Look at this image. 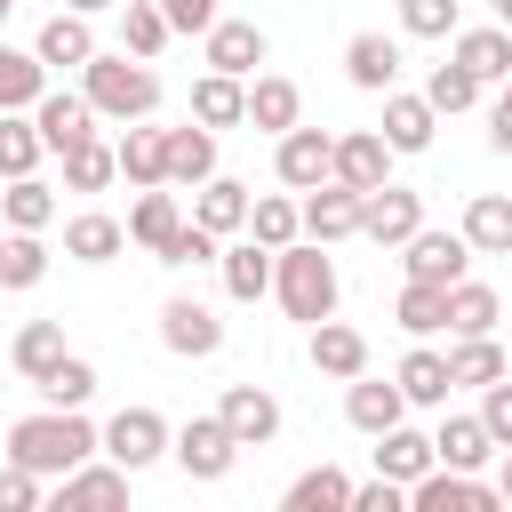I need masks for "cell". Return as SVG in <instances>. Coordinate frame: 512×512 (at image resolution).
Wrapping results in <instances>:
<instances>
[{"mask_svg": "<svg viewBox=\"0 0 512 512\" xmlns=\"http://www.w3.org/2000/svg\"><path fill=\"white\" fill-rule=\"evenodd\" d=\"M96 448H104V432H96L88 416L40 408V416H16V424H8V456H0V464H16V472H32V480H72V472L96 464Z\"/></svg>", "mask_w": 512, "mask_h": 512, "instance_id": "1", "label": "cell"}, {"mask_svg": "<svg viewBox=\"0 0 512 512\" xmlns=\"http://www.w3.org/2000/svg\"><path fill=\"white\" fill-rule=\"evenodd\" d=\"M272 296H280V312H288V320L328 328V320H336V264H328V248L296 240L288 256H272Z\"/></svg>", "mask_w": 512, "mask_h": 512, "instance_id": "2", "label": "cell"}, {"mask_svg": "<svg viewBox=\"0 0 512 512\" xmlns=\"http://www.w3.org/2000/svg\"><path fill=\"white\" fill-rule=\"evenodd\" d=\"M80 96H88L96 120L144 128V112L160 104V80H152V64H136V56H96V64L80 72Z\"/></svg>", "mask_w": 512, "mask_h": 512, "instance_id": "3", "label": "cell"}, {"mask_svg": "<svg viewBox=\"0 0 512 512\" xmlns=\"http://www.w3.org/2000/svg\"><path fill=\"white\" fill-rule=\"evenodd\" d=\"M168 448H176V432H168L160 408H120V416L104 424V464H120V472H144V464L168 456Z\"/></svg>", "mask_w": 512, "mask_h": 512, "instance_id": "4", "label": "cell"}, {"mask_svg": "<svg viewBox=\"0 0 512 512\" xmlns=\"http://www.w3.org/2000/svg\"><path fill=\"white\" fill-rule=\"evenodd\" d=\"M272 168H280V184L288 192H320V184H336V136L328 128H296V136H280L272 144Z\"/></svg>", "mask_w": 512, "mask_h": 512, "instance_id": "5", "label": "cell"}, {"mask_svg": "<svg viewBox=\"0 0 512 512\" xmlns=\"http://www.w3.org/2000/svg\"><path fill=\"white\" fill-rule=\"evenodd\" d=\"M400 264H408V288H440V296H456L472 248H464V232H416V240L400 248Z\"/></svg>", "mask_w": 512, "mask_h": 512, "instance_id": "6", "label": "cell"}, {"mask_svg": "<svg viewBox=\"0 0 512 512\" xmlns=\"http://www.w3.org/2000/svg\"><path fill=\"white\" fill-rule=\"evenodd\" d=\"M336 184H344V192H360V200H376V192L392 184V144H384L376 128L336 136Z\"/></svg>", "mask_w": 512, "mask_h": 512, "instance_id": "7", "label": "cell"}, {"mask_svg": "<svg viewBox=\"0 0 512 512\" xmlns=\"http://www.w3.org/2000/svg\"><path fill=\"white\" fill-rule=\"evenodd\" d=\"M360 232H368L376 248H408V240L424 232V192H408V184H384L376 200H360Z\"/></svg>", "mask_w": 512, "mask_h": 512, "instance_id": "8", "label": "cell"}, {"mask_svg": "<svg viewBox=\"0 0 512 512\" xmlns=\"http://www.w3.org/2000/svg\"><path fill=\"white\" fill-rule=\"evenodd\" d=\"M160 344H168L176 360H208V352L224 344V320H216L200 296H168V304H160Z\"/></svg>", "mask_w": 512, "mask_h": 512, "instance_id": "9", "label": "cell"}, {"mask_svg": "<svg viewBox=\"0 0 512 512\" xmlns=\"http://www.w3.org/2000/svg\"><path fill=\"white\" fill-rule=\"evenodd\" d=\"M40 512H128V472L120 464H88V472L56 480Z\"/></svg>", "mask_w": 512, "mask_h": 512, "instance_id": "10", "label": "cell"}, {"mask_svg": "<svg viewBox=\"0 0 512 512\" xmlns=\"http://www.w3.org/2000/svg\"><path fill=\"white\" fill-rule=\"evenodd\" d=\"M32 128H40V144L48 152H80V144H96V112H88V96L80 88H48V104L32 112Z\"/></svg>", "mask_w": 512, "mask_h": 512, "instance_id": "11", "label": "cell"}, {"mask_svg": "<svg viewBox=\"0 0 512 512\" xmlns=\"http://www.w3.org/2000/svg\"><path fill=\"white\" fill-rule=\"evenodd\" d=\"M192 480H224L232 472V456H240V440L216 424V416H192V424H176V448H168Z\"/></svg>", "mask_w": 512, "mask_h": 512, "instance_id": "12", "label": "cell"}, {"mask_svg": "<svg viewBox=\"0 0 512 512\" xmlns=\"http://www.w3.org/2000/svg\"><path fill=\"white\" fill-rule=\"evenodd\" d=\"M216 424H224L240 448H264V440L280 432V400H272L264 384H232V392L216 400Z\"/></svg>", "mask_w": 512, "mask_h": 512, "instance_id": "13", "label": "cell"}, {"mask_svg": "<svg viewBox=\"0 0 512 512\" xmlns=\"http://www.w3.org/2000/svg\"><path fill=\"white\" fill-rule=\"evenodd\" d=\"M432 456H440V472H456V480H480V472L496 464V440L480 432V416H440V432H432Z\"/></svg>", "mask_w": 512, "mask_h": 512, "instance_id": "14", "label": "cell"}, {"mask_svg": "<svg viewBox=\"0 0 512 512\" xmlns=\"http://www.w3.org/2000/svg\"><path fill=\"white\" fill-rule=\"evenodd\" d=\"M48 104V64L32 48H8L0 40V120H32Z\"/></svg>", "mask_w": 512, "mask_h": 512, "instance_id": "15", "label": "cell"}, {"mask_svg": "<svg viewBox=\"0 0 512 512\" xmlns=\"http://www.w3.org/2000/svg\"><path fill=\"white\" fill-rule=\"evenodd\" d=\"M440 472V456H432V432H384L376 440V480H392V488H424Z\"/></svg>", "mask_w": 512, "mask_h": 512, "instance_id": "16", "label": "cell"}, {"mask_svg": "<svg viewBox=\"0 0 512 512\" xmlns=\"http://www.w3.org/2000/svg\"><path fill=\"white\" fill-rule=\"evenodd\" d=\"M32 56H40L48 72H64V64H72V72H88V64H96L104 48H96V32H88V16H48V24L32 32Z\"/></svg>", "mask_w": 512, "mask_h": 512, "instance_id": "17", "label": "cell"}, {"mask_svg": "<svg viewBox=\"0 0 512 512\" xmlns=\"http://www.w3.org/2000/svg\"><path fill=\"white\" fill-rule=\"evenodd\" d=\"M256 64H264V32H256L248 16H224V24L208 32V72L248 88V72H256Z\"/></svg>", "mask_w": 512, "mask_h": 512, "instance_id": "18", "label": "cell"}, {"mask_svg": "<svg viewBox=\"0 0 512 512\" xmlns=\"http://www.w3.org/2000/svg\"><path fill=\"white\" fill-rule=\"evenodd\" d=\"M248 128H264V136H296V128H304V88L280 80V72L248 80Z\"/></svg>", "mask_w": 512, "mask_h": 512, "instance_id": "19", "label": "cell"}, {"mask_svg": "<svg viewBox=\"0 0 512 512\" xmlns=\"http://www.w3.org/2000/svg\"><path fill=\"white\" fill-rule=\"evenodd\" d=\"M448 64H456V72H472L480 88H488V80H512V32H496V24H464Z\"/></svg>", "mask_w": 512, "mask_h": 512, "instance_id": "20", "label": "cell"}, {"mask_svg": "<svg viewBox=\"0 0 512 512\" xmlns=\"http://www.w3.org/2000/svg\"><path fill=\"white\" fill-rule=\"evenodd\" d=\"M344 72H352V88L392 96V80H400V40H384V32H352V40H344Z\"/></svg>", "mask_w": 512, "mask_h": 512, "instance_id": "21", "label": "cell"}, {"mask_svg": "<svg viewBox=\"0 0 512 512\" xmlns=\"http://www.w3.org/2000/svg\"><path fill=\"white\" fill-rule=\"evenodd\" d=\"M112 160H120V176H128V184L168 192V128H120Z\"/></svg>", "mask_w": 512, "mask_h": 512, "instance_id": "22", "label": "cell"}, {"mask_svg": "<svg viewBox=\"0 0 512 512\" xmlns=\"http://www.w3.org/2000/svg\"><path fill=\"white\" fill-rule=\"evenodd\" d=\"M184 224H192V216L176 208V192H144V200L128 208V240H136V248H144L152 264H160V256L176 248V232H184Z\"/></svg>", "mask_w": 512, "mask_h": 512, "instance_id": "23", "label": "cell"}, {"mask_svg": "<svg viewBox=\"0 0 512 512\" xmlns=\"http://www.w3.org/2000/svg\"><path fill=\"white\" fill-rule=\"evenodd\" d=\"M456 232H464L472 256H512V200H504V192H472Z\"/></svg>", "mask_w": 512, "mask_h": 512, "instance_id": "24", "label": "cell"}, {"mask_svg": "<svg viewBox=\"0 0 512 512\" xmlns=\"http://www.w3.org/2000/svg\"><path fill=\"white\" fill-rule=\"evenodd\" d=\"M408 512H504V496L488 480H456V472H432L424 488H408Z\"/></svg>", "mask_w": 512, "mask_h": 512, "instance_id": "25", "label": "cell"}, {"mask_svg": "<svg viewBox=\"0 0 512 512\" xmlns=\"http://www.w3.org/2000/svg\"><path fill=\"white\" fill-rule=\"evenodd\" d=\"M352 232H360V192L320 184V192L304 200V240H312V248H328V240H352Z\"/></svg>", "mask_w": 512, "mask_h": 512, "instance_id": "26", "label": "cell"}, {"mask_svg": "<svg viewBox=\"0 0 512 512\" xmlns=\"http://www.w3.org/2000/svg\"><path fill=\"white\" fill-rule=\"evenodd\" d=\"M120 248H128V224L104 216V208H80V216L64 224V256H72V264H112Z\"/></svg>", "mask_w": 512, "mask_h": 512, "instance_id": "27", "label": "cell"}, {"mask_svg": "<svg viewBox=\"0 0 512 512\" xmlns=\"http://www.w3.org/2000/svg\"><path fill=\"white\" fill-rule=\"evenodd\" d=\"M312 368H320V376H336V384H360V376H368V336H360V328H344V320L312 328Z\"/></svg>", "mask_w": 512, "mask_h": 512, "instance_id": "28", "label": "cell"}, {"mask_svg": "<svg viewBox=\"0 0 512 512\" xmlns=\"http://www.w3.org/2000/svg\"><path fill=\"white\" fill-rule=\"evenodd\" d=\"M392 384H400L408 408H448V392H456V384H448V352H432V344H416V352L392 368Z\"/></svg>", "mask_w": 512, "mask_h": 512, "instance_id": "29", "label": "cell"}, {"mask_svg": "<svg viewBox=\"0 0 512 512\" xmlns=\"http://www.w3.org/2000/svg\"><path fill=\"white\" fill-rule=\"evenodd\" d=\"M344 416H352V432H368V440H384V432H400V416H408V400H400V384H376V376H360V384L344 392Z\"/></svg>", "mask_w": 512, "mask_h": 512, "instance_id": "30", "label": "cell"}, {"mask_svg": "<svg viewBox=\"0 0 512 512\" xmlns=\"http://www.w3.org/2000/svg\"><path fill=\"white\" fill-rule=\"evenodd\" d=\"M176 184H192V192L216 184V136L208 128H168V192Z\"/></svg>", "mask_w": 512, "mask_h": 512, "instance_id": "31", "label": "cell"}, {"mask_svg": "<svg viewBox=\"0 0 512 512\" xmlns=\"http://www.w3.org/2000/svg\"><path fill=\"white\" fill-rule=\"evenodd\" d=\"M248 208H256L248 184H240V176H216V184L192 200V224H200L208 240H224V232H248Z\"/></svg>", "mask_w": 512, "mask_h": 512, "instance_id": "32", "label": "cell"}, {"mask_svg": "<svg viewBox=\"0 0 512 512\" xmlns=\"http://www.w3.org/2000/svg\"><path fill=\"white\" fill-rule=\"evenodd\" d=\"M64 360H72V352H64V320H24V328H16V368H24L32 392H40Z\"/></svg>", "mask_w": 512, "mask_h": 512, "instance_id": "33", "label": "cell"}, {"mask_svg": "<svg viewBox=\"0 0 512 512\" xmlns=\"http://www.w3.org/2000/svg\"><path fill=\"white\" fill-rule=\"evenodd\" d=\"M432 128H440V112H432L424 96H400V88L384 96V128H376V136H384L392 152H424V144H432Z\"/></svg>", "mask_w": 512, "mask_h": 512, "instance_id": "34", "label": "cell"}, {"mask_svg": "<svg viewBox=\"0 0 512 512\" xmlns=\"http://www.w3.org/2000/svg\"><path fill=\"white\" fill-rule=\"evenodd\" d=\"M496 320H504V296H496V288L464 280V288L448 296V336H456V344H480V336H496Z\"/></svg>", "mask_w": 512, "mask_h": 512, "instance_id": "35", "label": "cell"}, {"mask_svg": "<svg viewBox=\"0 0 512 512\" xmlns=\"http://www.w3.org/2000/svg\"><path fill=\"white\" fill-rule=\"evenodd\" d=\"M280 512H352V480H344L336 464H312V472H296V480H288Z\"/></svg>", "mask_w": 512, "mask_h": 512, "instance_id": "36", "label": "cell"}, {"mask_svg": "<svg viewBox=\"0 0 512 512\" xmlns=\"http://www.w3.org/2000/svg\"><path fill=\"white\" fill-rule=\"evenodd\" d=\"M192 120L216 136V128H240L248 120V88L240 80H216V72H200V88H192Z\"/></svg>", "mask_w": 512, "mask_h": 512, "instance_id": "37", "label": "cell"}, {"mask_svg": "<svg viewBox=\"0 0 512 512\" xmlns=\"http://www.w3.org/2000/svg\"><path fill=\"white\" fill-rule=\"evenodd\" d=\"M0 216H8V232H24V240H40L48 224H56V192L32 176V184H0Z\"/></svg>", "mask_w": 512, "mask_h": 512, "instance_id": "38", "label": "cell"}, {"mask_svg": "<svg viewBox=\"0 0 512 512\" xmlns=\"http://www.w3.org/2000/svg\"><path fill=\"white\" fill-rule=\"evenodd\" d=\"M224 296H232V304H256V296H272V248H256V240L224 248Z\"/></svg>", "mask_w": 512, "mask_h": 512, "instance_id": "39", "label": "cell"}, {"mask_svg": "<svg viewBox=\"0 0 512 512\" xmlns=\"http://www.w3.org/2000/svg\"><path fill=\"white\" fill-rule=\"evenodd\" d=\"M296 232H304V200H256V208H248V240H256V248L288 256Z\"/></svg>", "mask_w": 512, "mask_h": 512, "instance_id": "40", "label": "cell"}, {"mask_svg": "<svg viewBox=\"0 0 512 512\" xmlns=\"http://www.w3.org/2000/svg\"><path fill=\"white\" fill-rule=\"evenodd\" d=\"M160 48H168V16H160L152 0H128V8H120V56L152 64Z\"/></svg>", "mask_w": 512, "mask_h": 512, "instance_id": "41", "label": "cell"}, {"mask_svg": "<svg viewBox=\"0 0 512 512\" xmlns=\"http://www.w3.org/2000/svg\"><path fill=\"white\" fill-rule=\"evenodd\" d=\"M448 384H472V392L504 384V344H496V336H480V344H448Z\"/></svg>", "mask_w": 512, "mask_h": 512, "instance_id": "42", "label": "cell"}, {"mask_svg": "<svg viewBox=\"0 0 512 512\" xmlns=\"http://www.w3.org/2000/svg\"><path fill=\"white\" fill-rule=\"evenodd\" d=\"M40 128L32 120H0V184H32V168H40Z\"/></svg>", "mask_w": 512, "mask_h": 512, "instance_id": "43", "label": "cell"}, {"mask_svg": "<svg viewBox=\"0 0 512 512\" xmlns=\"http://www.w3.org/2000/svg\"><path fill=\"white\" fill-rule=\"evenodd\" d=\"M40 400H48V408H56V416H80V408H88V400H96V368H88V360H80V352H72V360H64V368H56V376H48V384H40Z\"/></svg>", "mask_w": 512, "mask_h": 512, "instance_id": "44", "label": "cell"}, {"mask_svg": "<svg viewBox=\"0 0 512 512\" xmlns=\"http://www.w3.org/2000/svg\"><path fill=\"white\" fill-rule=\"evenodd\" d=\"M40 280H48V248L24 240V232H8L0 240V288H40Z\"/></svg>", "mask_w": 512, "mask_h": 512, "instance_id": "45", "label": "cell"}, {"mask_svg": "<svg viewBox=\"0 0 512 512\" xmlns=\"http://www.w3.org/2000/svg\"><path fill=\"white\" fill-rule=\"evenodd\" d=\"M424 104H432L440 120H448V112H472V104H480V80H472V72H456V64H432Z\"/></svg>", "mask_w": 512, "mask_h": 512, "instance_id": "46", "label": "cell"}, {"mask_svg": "<svg viewBox=\"0 0 512 512\" xmlns=\"http://www.w3.org/2000/svg\"><path fill=\"white\" fill-rule=\"evenodd\" d=\"M392 320H400L408 336H440V328H448V296H440V288H400Z\"/></svg>", "mask_w": 512, "mask_h": 512, "instance_id": "47", "label": "cell"}, {"mask_svg": "<svg viewBox=\"0 0 512 512\" xmlns=\"http://www.w3.org/2000/svg\"><path fill=\"white\" fill-rule=\"evenodd\" d=\"M400 24H408L416 40H456V32H464L456 0H400Z\"/></svg>", "mask_w": 512, "mask_h": 512, "instance_id": "48", "label": "cell"}, {"mask_svg": "<svg viewBox=\"0 0 512 512\" xmlns=\"http://www.w3.org/2000/svg\"><path fill=\"white\" fill-rule=\"evenodd\" d=\"M112 176H120V160H112V144H104V136H96V144H80V152L64 160V184H72V192H104Z\"/></svg>", "mask_w": 512, "mask_h": 512, "instance_id": "49", "label": "cell"}, {"mask_svg": "<svg viewBox=\"0 0 512 512\" xmlns=\"http://www.w3.org/2000/svg\"><path fill=\"white\" fill-rule=\"evenodd\" d=\"M480 432L496 440V456H512V384H488L480 392Z\"/></svg>", "mask_w": 512, "mask_h": 512, "instance_id": "50", "label": "cell"}, {"mask_svg": "<svg viewBox=\"0 0 512 512\" xmlns=\"http://www.w3.org/2000/svg\"><path fill=\"white\" fill-rule=\"evenodd\" d=\"M48 496H40V480L32 472H16V464H0V512H40Z\"/></svg>", "mask_w": 512, "mask_h": 512, "instance_id": "51", "label": "cell"}, {"mask_svg": "<svg viewBox=\"0 0 512 512\" xmlns=\"http://www.w3.org/2000/svg\"><path fill=\"white\" fill-rule=\"evenodd\" d=\"M160 16H168V32H200V40H208V32H216V24H224V16H216V8H208V0H168V8H160Z\"/></svg>", "mask_w": 512, "mask_h": 512, "instance_id": "52", "label": "cell"}, {"mask_svg": "<svg viewBox=\"0 0 512 512\" xmlns=\"http://www.w3.org/2000/svg\"><path fill=\"white\" fill-rule=\"evenodd\" d=\"M160 264H224V248H216L200 224H184V232H176V248H168Z\"/></svg>", "mask_w": 512, "mask_h": 512, "instance_id": "53", "label": "cell"}, {"mask_svg": "<svg viewBox=\"0 0 512 512\" xmlns=\"http://www.w3.org/2000/svg\"><path fill=\"white\" fill-rule=\"evenodd\" d=\"M352 512H408V488H392V480H360V488H352Z\"/></svg>", "mask_w": 512, "mask_h": 512, "instance_id": "54", "label": "cell"}, {"mask_svg": "<svg viewBox=\"0 0 512 512\" xmlns=\"http://www.w3.org/2000/svg\"><path fill=\"white\" fill-rule=\"evenodd\" d=\"M488 144H496V152H512V104H496V112H488Z\"/></svg>", "mask_w": 512, "mask_h": 512, "instance_id": "55", "label": "cell"}, {"mask_svg": "<svg viewBox=\"0 0 512 512\" xmlns=\"http://www.w3.org/2000/svg\"><path fill=\"white\" fill-rule=\"evenodd\" d=\"M496 496H504V512H512V456L496 464Z\"/></svg>", "mask_w": 512, "mask_h": 512, "instance_id": "56", "label": "cell"}, {"mask_svg": "<svg viewBox=\"0 0 512 512\" xmlns=\"http://www.w3.org/2000/svg\"><path fill=\"white\" fill-rule=\"evenodd\" d=\"M496 32H512V0H496Z\"/></svg>", "mask_w": 512, "mask_h": 512, "instance_id": "57", "label": "cell"}, {"mask_svg": "<svg viewBox=\"0 0 512 512\" xmlns=\"http://www.w3.org/2000/svg\"><path fill=\"white\" fill-rule=\"evenodd\" d=\"M496 104H512V80H504V96H496Z\"/></svg>", "mask_w": 512, "mask_h": 512, "instance_id": "58", "label": "cell"}, {"mask_svg": "<svg viewBox=\"0 0 512 512\" xmlns=\"http://www.w3.org/2000/svg\"><path fill=\"white\" fill-rule=\"evenodd\" d=\"M0 24H8V0H0Z\"/></svg>", "mask_w": 512, "mask_h": 512, "instance_id": "59", "label": "cell"}, {"mask_svg": "<svg viewBox=\"0 0 512 512\" xmlns=\"http://www.w3.org/2000/svg\"><path fill=\"white\" fill-rule=\"evenodd\" d=\"M0 296H8V288H0Z\"/></svg>", "mask_w": 512, "mask_h": 512, "instance_id": "60", "label": "cell"}]
</instances>
